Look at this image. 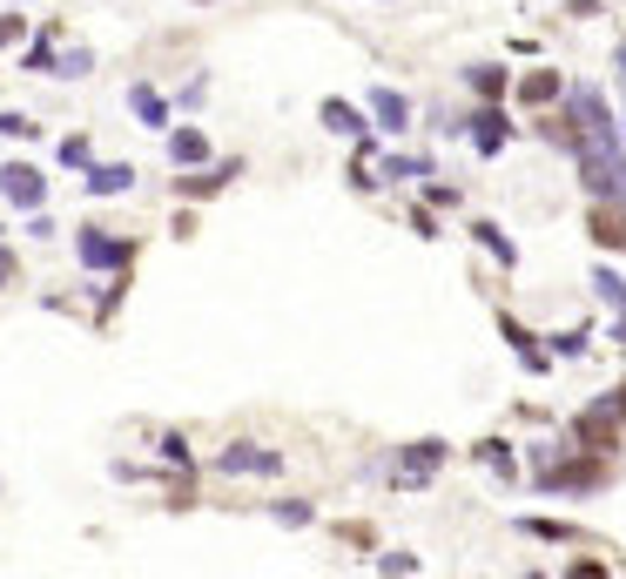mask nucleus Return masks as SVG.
I'll use <instances>...</instances> for the list:
<instances>
[{
	"label": "nucleus",
	"instance_id": "obj_1",
	"mask_svg": "<svg viewBox=\"0 0 626 579\" xmlns=\"http://www.w3.org/2000/svg\"><path fill=\"white\" fill-rule=\"evenodd\" d=\"M566 122H579V148H613L619 142V122L600 88H566Z\"/></svg>",
	"mask_w": 626,
	"mask_h": 579
},
{
	"label": "nucleus",
	"instance_id": "obj_2",
	"mask_svg": "<svg viewBox=\"0 0 626 579\" xmlns=\"http://www.w3.org/2000/svg\"><path fill=\"white\" fill-rule=\"evenodd\" d=\"M573 156H579L586 196H593V203H626V156H619V142L613 148H573Z\"/></svg>",
	"mask_w": 626,
	"mask_h": 579
},
{
	"label": "nucleus",
	"instance_id": "obj_3",
	"mask_svg": "<svg viewBox=\"0 0 626 579\" xmlns=\"http://www.w3.org/2000/svg\"><path fill=\"white\" fill-rule=\"evenodd\" d=\"M573 451H613V445H626V418H619V405L613 398H600V405H586L579 418H573V438H566Z\"/></svg>",
	"mask_w": 626,
	"mask_h": 579
},
{
	"label": "nucleus",
	"instance_id": "obj_4",
	"mask_svg": "<svg viewBox=\"0 0 626 579\" xmlns=\"http://www.w3.org/2000/svg\"><path fill=\"white\" fill-rule=\"evenodd\" d=\"M606 485V451L593 458H553V466H539V492H600Z\"/></svg>",
	"mask_w": 626,
	"mask_h": 579
},
{
	"label": "nucleus",
	"instance_id": "obj_5",
	"mask_svg": "<svg viewBox=\"0 0 626 579\" xmlns=\"http://www.w3.org/2000/svg\"><path fill=\"white\" fill-rule=\"evenodd\" d=\"M74 256H82V269H129L135 263V243L129 237H108V229H82V237H74Z\"/></svg>",
	"mask_w": 626,
	"mask_h": 579
},
{
	"label": "nucleus",
	"instance_id": "obj_6",
	"mask_svg": "<svg viewBox=\"0 0 626 579\" xmlns=\"http://www.w3.org/2000/svg\"><path fill=\"white\" fill-rule=\"evenodd\" d=\"M465 129H472V148H479V156H498V148L513 142V122H505L498 101H479L472 114H465Z\"/></svg>",
	"mask_w": 626,
	"mask_h": 579
},
{
	"label": "nucleus",
	"instance_id": "obj_7",
	"mask_svg": "<svg viewBox=\"0 0 626 579\" xmlns=\"http://www.w3.org/2000/svg\"><path fill=\"white\" fill-rule=\"evenodd\" d=\"M0 196L21 203V209H41L48 203V176L34 162H8V169H0Z\"/></svg>",
	"mask_w": 626,
	"mask_h": 579
},
{
	"label": "nucleus",
	"instance_id": "obj_8",
	"mask_svg": "<svg viewBox=\"0 0 626 579\" xmlns=\"http://www.w3.org/2000/svg\"><path fill=\"white\" fill-rule=\"evenodd\" d=\"M216 466L237 479V472H284V458H277V451H256V445H229Z\"/></svg>",
	"mask_w": 626,
	"mask_h": 579
},
{
	"label": "nucleus",
	"instance_id": "obj_9",
	"mask_svg": "<svg viewBox=\"0 0 626 579\" xmlns=\"http://www.w3.org/2000/svg\"><path fill=\"white\" fill-rule=\"evenodd\" d=\"M371 114H377L384 135H405V129H411V101H405L398 88H377V95H371Z\"/></svg>",
	"mask_w": 626,
	"mask_h": 579
},
{
	"label": "nucleus",
	"instance_id": "obj_10",
	"mask_svg": "<svg viewBox=\"0 0 626 579\" xmlns=\"http://www.w3.org/2000/svg\"><path fill=\"white\" fill-rule=\"evenodd\" d=\"M237 176H243V162H216L203 176H176V196H216V189H229Z\"/></svg>",
	"mask_w": 626,
	"mask_h": 579
},
{
	"label": "nucleus",
	"instance_id": "obj_11",
	"mask_svg": "<svg viewBox=\"0 0 626 579\" xmlns=\"http://www.w3.org/2000/svg\"><path fill=\"white\" fill-rule=\"evenodd\" d=\"M438 466H445V438H418V445H405V479H411V485H424Z\"/></svg>",
	"mask_w": 626,
	"mask_h": 579
},
{
	"label": "nucleus",
	"instance_id": "obj_12",
	"mask_svg": "<svg viewBox=\"0 0 626 579\" xmlns=\"http://www.w3.org/2000/svg\"><path fill=\"white\" fill-rule=\"evenodd\" d=\"M135 169L129 162H88V196H129Z\"/></svg>",
	"mask_w": 626,
	"mask_h": 579
},
{
	"label": "nucleus",
	"instance_id": "obj_13",
	"mask_svg": "<svg viewBox=\"0 0 626 579\" xmlns=\"http://www.w3.org/2000/svg\"><path fill=\"white\" fill-rule=\"evenodd\" d=\"M169 162H176V169H203V162H209V135H203V129H176V135H169Z\"/></svg>",
	"mask_w": 626,
	"mask_h": 579
},
{
	"label": "nucleus",
	"instance_id": "obj_14",
	"mask_svg": "<svg viewBox=\"0 0 626 579\" xmlns=\"http://www.w3.org/2000/svg\"><path fill=\"white\" fill-rule=\"evenodd\" d=\"M559 95H566V82H559L553 68H532V74H519V101H526V108H545V101H559Z\"/></svg>",
	"mask_w": 626,
	"mask_h": 579
},
{
	"label": "nucleus",
	"instance_id": "obj_15",
	"mask_svg": "<svg viewBox=\"0 0 626 579\" xmlns=\"http://www.w3.org/2000/svg\"><path fill=\"white\" fill-rule=\"evenodd\" d=\"M498 330H505V343L519 351V364H526V371H545V364H553V351H539V343H532V330H526L519 317H498Z\"/></svg>",
	"mask_w": 626,
	"mask_h": 579
},
{
	"label": "nucleus",
	"instance_id": "obj_16",
	"mask_svg": "<svg viewBox=\"0 0 626 579\" xmlns=\"http://www.w3.org/2000/svg\"><path fill=\"white\" fill-rule=\"evenodd\" d=\"M465 82H472V95H479V101H498L505 88H513V74H505L498 61H472V68H465Z\"/></svg>",
	"mask_w": 626,
	"mask_h": 579
},
{
	"label": "nucleus",
	"instance_id": "obj_17",
	"mask_svg": "<svg viewBox=\"0 0 626 579\" xmlns=\"http://www.w3.org/2000/svg\"><path fill=\"white\" fill-rule=\"evenodd\" d=\"M324 129L330 135H350V142H364V108H350V101H324Z\"/></svg>",
	"mask_w": 626,
	"mask_h": 579
},
{
	"label": "nucleus",
	"instance_id": "obj_18",
	"mask_svg": "<svg viewBox=\"0 0 626 579\" xmlns=\"http://www.w3.org/2000/svg\"><path fill=\"white\" fill-rule=\"evenodd\" d=\"M593 243H606V250H626V209H593Z\"/></svg>",
	"mask_w": 626,
	"mask_h": 579
},
{
	"label": "nucleus",
	"instance_id": "obj_19",
	"mask_svg": "<svg viewBox=\"0 0 626 579\" xmlns=\"http://www.w3.org/2000/svg\"><path fill=\"white\" fill-rule=\"evenodd\" d=\"M472 237H479V243H485V250H492V256H498L505 269H519V243H513V237H505V229H498V222H472Z\"/></svg>",
	"mask_w": 626,
	"mask_h": 579
},
{
	"label": "nucleus",
	"instance_id": "obj_20",
	"mask_svg": "<svg viewBox=\"0 0 626 579\" xmlns=\"http://www.w3.org/2000/svg\"><path fill=\"white\" fill-rule=\"evenodd\" d=\"M129 108L142 114V122H148V129H169V101H162V95H155V88H142V82H135V88H129Z\"/></svg>",
	"mask_w": 626,
	"mask_h": 579
},
{
	"label": "nucleus",
	"instance_id": "obj_21",
	"mask_svg": "<svg viewBox=\"0 0 626 579\" xmlns=\"http://www.w3.org/2000/svg\"><path fill=\"white\" fill-rule=\"evenodd\" d=\"M424 176H432L424 156H384V169H377V182H424Z\"/></svg>",
	"mask_w": 626,
	"mask_h": 579
},
{
	"label": "nucleus",
	"instance_id": "obj_22",
	"mask_svg": "<svg viewBox=\"0 0 626 579\" xmlns=\"http://www.w3.org/2000/svg\"><path fill=\"white\" fill-rule=\"evenodd\" d=\"M519 532L526 539H553V546H573V526H559V519H519Z\"/></svg>",
	"mask_w": 626,
	"mask_h": 579
},
{
	"label": "nucleus",
	"instance_id": "obj_23",
	"mask_svg": "<svg viewBox=\"0 0 626 579\" xmlns=\"http://www.w3.org/2000/svg\"><path fill=\"white\" fill-rule=\"evenodd\" d=\"M479 458H485V466H492L498 479H519V466H513V451H505L498 438H485V445H479Z\"/></svg>",
	"mask_w": 626,
	"mask_h": 579
},
{
	"label": "nucleus",
	"instance_id": "obj_24",
	"mask_svg": "<svg viewBox=\"0 0 626 579\" xmlns=\"http://www.w3.org/2000/svg\"><path fill=\"white\" fill-rule=\"evenodd\" d=\"M593 290H600V297H606V303H613V311H619V317H626V284H619V277H613V269H593Z\"/></svg>",
	"mask_w": 626,
	"mask_h": 579
},
{
	"label": "nucleus",
	"instance_id": "obj_25",
	"mask_svg": "<svg viewBox=\"0 0 626 579\" xmlns=\"http://www.w3.org/2000/svg\"><path fill=\"white\" fill-rule=\"evenodd\" d=\"M586 337H593V330H586V324L559 330V337H553V358H579V351H586Z\"/></svg>",
	"mask_w": 626,
	"mask_h": 579
},
{
	"label": "nucleus",
	"instance_id": "obj_26",
	"mask_svg": "<svg viewBox=\"0 0 626 579\" xmlns=\"http://www.w3.org/2000/svg\"><path fill=\"white\" fill-rule=\"evenodd\" d=\"M269 519H277V526H310V519H317V512H310L303 498H284V506H269Z\"/></svg>",
	"mask_w": 626,
	"mask_h": 579
},
{
	"label": "nucleus",
	"instance_id": "obj_27",
	"mask_svg": "<svg viewBox=\"0 0 626 579\" xmlns=\"http://www.w3.org/2000/svg\"><path fill=\"white\" fill-rule=\"evenodd\" d=\"M61 162H68V169H88V162H95L88 135H68V142H61Z\"/></svg>",
	"mask_w": 626,
	"mask_h": 579
},
{
	"label": "nucleus",
	"instance_id": "obj_28",
	"mask_svg": "<svg viewBox=\"0 0 626 579\" xmlns=\"http://www.w3.org/2000/svg\"><path fill=\"white\" fill-rule=\"evenodd\" d=\"M27 68H34V74H55V34H41V41L27 48Z\"/></svg>",
	"mask_w": 626,
	"mask_h": 579
},
{
	"label": "nucleus",
	"instance_id": "obj_29",
	"mask_svg": "<svg viewBox=\"0 0 626 579\" xmlns=\"http://www.w3.org/2000/svg\"><path fill=\"white\" fill-rule=\"evenodd\" d=\"M95 68V55L88 48H68V55H55V74H88Z\"/></svg>",
	"mask_w": 626,
	"mask_h": 579
},
{
	"label": "nucleus",
	"instance_id": "obj_30",
	"mask_svg": "<svg viewBox=\"0 0 626 579\" xmlns=\"http://www.w3.org/2000/svg\"><path fill=\"white\" fill-rule=\"evenodd\" d=\"M377 572H418V553H384Z\"/></svg>",
	"mask_w": 626,
	"mask_h": 579
},
{
	"label": "nucleus",
	"instance_id": "obj_31",
	"mask_svg": "<svg viewBox=\"0 0 626 579\" xmlns=\"http://www.w3.org/2000/svg\"><path fill=\"white\" fill-rule=\"evenodd\" d=\"M162 458H169V466H182V472H189V445H182V438H176V432H169V438H162Z\"/></svg>",
	"mask_w": 626,
	"mask_h": 579
},
{
	"label": "nucleus",
	"instance_id": "obj_32",
	"mask_svg": "<svg viewBox=\"0 0 626 579\" xmlns=\"http://www.w3.org/2000/svg\"><path fill=\"white\" fill-rule=\"evenodd\" d=\"M0 135H34V122H27V114H14V108H8V114H0Z\"/></svg>",
	"mask_w": 626,
	"mask_h": 579
},
{
	"label": "nucleus",
	"instance_id": "obj_33",
	"mask_svg": "<svg viewBox=\"0 0 626 579\" xmlns=\"http://www.w3.org/2000/svg\"><path fill=\"white\" fill-rule=\"evenodd\" d=\"M0 41H21V14H0Z\"/></svg>",
	"mask_w": 626,
	"mask_h": 579
},
{
	"label": "nucleus",
	"instance_id": "obj_34",
	"mask_svg": "<svg viewBox=\"0 0 626 579\" xmlns=\"http://www.w3.org/2000/svg\"><path fill=\"white\" fill-rule=\"evenodd\" d=\"M8 284H14V256H8V250H0V290H8Z\"/></svg>",
	"mask_w": 626,
	"mask_h": 579
},
{
	"label": "nucleus",
	"instance_id": "obj_35",
	"mask_svg": "<svg viewBox=\"0 0 626 579\" xmlns=\"http://www.w3.org/2000/svg\"><path fill=\"white\" fill-rule=\"evenodd\" d=\"M613 68H619V82H626V41H619V55H613Z\"/></svg>",
	"mask_w": 626,
	"mask_h": 579
},
{
	"label": "nucleus",
	"instance_id": "obj_36",
	"mask_svg": "<svg viewBox=\"0 0 626 579\" xmlns=\"http://www.w3.org/2000/svg\"><path fill=\"white\" fill-rule=\"evenodd\" d=\"M613 405H619V418H626V384H619V391H613Z\"/></svg>",
	"mask_w": 626,
	"mask_h": 579
},
{
	"label": "nucleus",
	"instance_id": "obj_37",
	"mask_svg": "<svg viewBox=\"0 0 626 579\" xmlns=\"http://www.w3.org/2000/svg\"><path fill=\"white\" fill-rule=\"evenodd\" d=\"M619 129H626V114H619Z\"/></svg>",
	"mask_w": 626,
	"mask_h": 579
}]
</instances>
